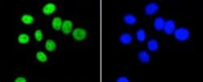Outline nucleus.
Wrapping results in <instances>:
<instances>
[{
    "mask_svg": "<svg viewBox=\"0 0 203 82\" xmlns=\"http://www.w3.org/2000/svg\"><path fill=\"white\" fill-rule=\"evenodd\" d=\"M26 81V79L25 77H18L15 80V82H25Z\"/></svg>",
    "mask_w": 203,
    "mask_h": 82,
    "instance_id": "20",
    "label": "nucleus"
},
{
    "mask_svg": "<svg viewBox=\"0 0 203 82\" xmlns=\"http://www.w3.org/2000/svg\"><path fill=\"white\" fill-rule=\"evenodd\" d=\"M175 29H176V23L172 20H168L166 21L164 24V27H163V30H164L165 33L167 35L172 34L174 33Z\"/></svg>",
    "mask_w": 203,
    "mask_h": 82,
    "instance_id": "4",
    "label": "nucleus"
},
{
    "mask_svg": "<svg viewBox=\"0 0 203 82\" xmlns=\"http://www.w3.org/2000/svg\"><path fill=\"white\" fill-rule=\"evenodd\" d=\"M72 27H73V24L71 21L69 20H67V21H64L63 22V25H62V31L64 34H68L72 32Z\"/></svg>",
    "mask_w": 203,
    "mask_h": 82,
    "instance_id": "5",
    "label": "nucleus"
},
{
    "mask_svg": "<svg viewBox=\"0 0 203 82\" xmlns=\"http://www.w3.org/2000/svg\"><path fill=\"white\" fill-rule=\"evenodd\" d=\"M129 79L126 76H120L116 80V82H128Z\"/></svg>",
    "mask_w": 203,
    "mask_h": 82,
    "instance_id": "19",
    "label": "nucleus"
},
{
    "mask_svg": "<svg viewBox=\"0 0 203 82\" xmlns=\"http://www.w3.org/2000/svg\"><path fill=\"white\" fill-rule=\"evenodd\" d=\"M63 25V21L60 17H55L52 21V27L55 30H60Z\"/></svg>",
    "mask_w": 203,
    "mask_h": 82,
    "instance_id": "12",
    "label": "nucleus"
},
{
    "mask_svg": "<svg viewBox=\"0 0 203 82\" xmlns=\"http://www.w3.org/2000/svg\"><path fill=\"white\" fill-rule=\"evenodd\" d=\"M136 37H137V39L138 40V41L143 42L146 38V31H145V29H138V30L137 31V33H136Z\"/></svg>",
    "mask_w": 203,
    "mask_h": 82,
    "instance_id": "13",
    "label": "nucleus"
},
{
    "mask_svg": "<svg viewBox=\"0 0 203 82\" xmlns=\"http://www.w3.org/2000/svg\"><path fill=\"white\" fill-rule=\"evenodd\" d=\"M159 9V6L158 3L156 2H150L149 4H147L145 7V12L148 16H152V15L155 14Z\"/></svg>",
    "mask_w": 203,
    "mask_h": 82,
    "instance_id": "3",
    "label": "nucleus"
},
{
    "mask_svg": "<svg viewBox=\"0 0 203 82\" xmlns=\"http://www.w3.org/2000/svg\"><path fill=\"white\" fill-rule=\"evenodd\" d=\"M165 21L164 19L162 18V17H157V18L154 20V27L155 30L157 31H161L163 29V27H164Z\"/></svg>",
    "mask_w": 203,
    "mask_h": 82,
    "instance_id": "7",
    "label": "nucleus"
},
{
    "mask_svg": "<svg viewBox=\"0 0 203 82\" xmlns=\"http://www.w3.org/2000/svg\"><path fill=\"white\" fill-rule=\"evenodd\" d=\"M72 37L77 41H83L87 37L86 30L81 29V28H77V29H74L73 33H72Z\"/></svg>",
    "mask_w": 203,
    "mask_h": 82,
    "instance_id": "2",
    "label": "nucleus"
},
{
    "mask_svg": "<svg viewBox=\"0 0 203 82\" xmlns=\"http://www.w3.org/2000/svg\"><path fill=\"white\" fill-rule=\"evenodd\" d=\"M119 41L123 45H129L133 41V37H132V35L130 33H122L120 35V37H119Z\"/></svg>",
    "mask_w": 203,
    "mask_h": 82,
    "instance_id": "6",
    "label": "nucleus"
},
{
    "mask_svg": "<svg viewBox=\"0 0 203 82\" xmlns=\"http://www.w3.org/2000/svg\"><path fill=\"white\" fill-rule=\"evenodd\" d=\"M174 35L176 39L180 41H185L190 37V32L186 28H179L174 31Z\"/></svg>",
    "mask_w": 203,
    "mask_h": 82,
    "instance_id": "1",
    "label": "nucleus"
},
{
    "mask_svg": "<svg viewBox=\"0 0 203 82\" xmlns=\"http://www.w3.org/2000/svg\"><path fill=\"white\" fill-rule=\"evenodd\" d=\"M137 21L138 19L133 14H127L123 17V22L128 25H134Z\"/></svg>",
    "mask_w": 203,
    "mask_h": 82,
    "instance_id": "8",
    "label": "nucleus"
},
{
    "mask_svg": "<svg viewBox=\"0 0 203 82\" xmlns=\"http://www.w3.org/2000/svg\"><path fill=\"white\" fill-rule=\"evenodd\" d=\"M46 49L48 51H54L56 50V43L55 42L54 40L49 39L46 42Z\"/></svg>",
    "mask_w": 203,
    "mask_h": 82,
    "instance_id": "14",
    "label": "nucleus"
},
{
    "mask_svg": "<svg viewBox=\"0 0 203 82\" xmlns=\"http://www.w3.org/2000/svg\"><path fill=\"white\" fill-rule=\"evenodd\" d=\"M37 56V60H38L39 62H41V63H45V62L47 61V56L46 55L44 52L42 51H38L36 55Z\"/></svg>",
    "mask_w": 203,
    "mask_h": 82,
    "instance_id": "17",
    "label": "nucleus"
},
{
    "mask_svg": "<svg viewBox=\"0 0 203 82\" xmlns=\"http://www.w3.org/2000/svg\"><path fill=\"white\" fill-rule=\"evenodd\" d=\"M147 47L148 49L150 50V51H157L158 50V48H159V45H158V41L155 40V39H150V41H148Z\"/></svg>",
    "mask_w": 203,
    "mask_h": 82,
    "instance_id": "11",
    "label": "nucleus"
},
{
    "mask_svg": "<svg viewBox=\"0 0 203 82\" xmlns=\"http://www.w3.org/2000/svg\"><path fill=\"white\" fill-rule=\"evenodd\" d=\"M29 36L26 33H22L18 37V41L19 43L21 44H27L29 43Z\"/></svg>",
    "mask_w": 203,
    "mask_h": 82,
    "instance_id": "16",
    "label": "nucleus"
},
{
    "mask_svg": "<svg viewBox=\"0 0 203 82\" xmlns=\"http://www.w3.org/2000/svg\"><path fill=\"white\" fill-rule=\"evenodd\" d=\"M21 21H22L25 25H32L34 22V18L33 16L31 15H24L21 17Z\"/></svg>",
    "mask_w": 203,
    "mask_h": 82,
    "instance_id": "15",
    "label": "nucleus"
},
{
    "mask_svg": "<svg viewBox=\"0 0 203 82\" xmlns=\"http://www.w3.org/2000/svg\"><path fill=\"white\" fill-rule=\"evenodd\" d=\"M56 10V6L54 3H47L43 7L42 12L45 15H51L54 13Z\"/></svg>",
    "mask_w": 203,
    "mask_h": 82,
    "instance_id": "10",
    "label": "nucleus"
},
{
    "mask_svg": "<svg viewBox=\"0 0 203 82\" xmlns=\"http://www.w3.org/2000/svg\"><path fill=\"white\" fill-rule=\"evenodd\" d=\"M34 36H35V39H36L37 41H41V40L43 39V33H42L41 29H37V30H36V32H35L34 33Z\"/></svg>",
    "mask_w": 203,
    "mask_h": 82,
    "instance_id": "18",
    "label": "nucleus"
},
{
    "mask_svg": "<svg viewBox=\"0 0 203 82\" xmlns=\"http://www.w3.org/2000/svg\"><path fill=\"white\" fill-rule=\"evenodd\" d=\"M138 59H139L140 61L142 62V63H144V64H147V63H149L150 60V55H149L148 52L146 51H140L139 53H138Z\"/></svg>",
    "mask_w": 203,
    "mask_h": 82,
    "instance_id": "9",
    "label": "nucleus"
}]
</instances>
